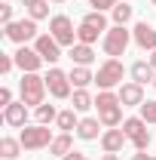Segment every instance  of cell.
Returning <instances> with one entry per match:
<instances>
[{
    "instance_id": "4dcf8cb0",
    "label": "cell",
    "mask_w": 156,
    "mask_h": 160,
    "mask_svg": "<svg viewBox=\"0 0 156 160\" xmlns=\"http://www.w3.org/2000/svg\"><path fill=\"white\" fill-rule=\"evenodd\" d=\"M9 105H12V89L0 86V108H9Z\"/></svg>"
},
{
    "instance_id": "e0dca14e",
    "label": "cell",
    "mask_w": 156,
    "mask_h": 160,
    "mask_svg": "<svg viewBox=\"0 0 156 160\" xmlns=\"http://www.w3.org/2000/svg\"><path fill=\"white\" fill-rule=\"evenodd\" d=\"M67 56H71V62H74V65H83V68H89V65L95 62V49H92L89 43H74Z\"/></svg>"
},
{
    "instance_id": "ab89813d",
    "label": "cell",
    "mask_w": 156,
    "mask_h": 160,
    "mask_svg": "<svg viewBox=\"0 0 156 160\" xmlns=\"http://www.w3.org/2000/svg\"><path fill=\"white\" fill-rule=\"evenodd\" d=\"M153 89H156V80H153Z\"/></svg>"
},
{
    "instance_id": "7c38bea8",
    "label": "cell",
    "mask_w": 156,
    "mask_h": 160,
    "mask_svg": "<svg viewBox=\"0 0 156 160\" xmlns=\"http://www.w3.org/2000/svg\"><path fill=\"white\" fill-rule=\"evenodd\" d=\"M119 92V102H122V108H141L144 105V86L141 83H135V80H129V83H122L117 89Z\"/></svg>"
},
{
    "instance_id": "4316f807",
    "label": "cell",
    "mask_w": 156,
    "mask_h": 160,
    "mask_svg": "<svg viewBox=\"0 0 156 160\" xmlns=\"http://www.w3.org/2000/svg\"><path fill=\"white\" fill-rule=\"evenodd\" d=\"M28 19H34V22L49 19V0H37L34 6H28Z\"/></svg>"
},
{
    "instance_id": "1f68e13d",
    "label": "cell",
    "mask_w": 156,
    "mask_h": 160,
    "mask_svg": "<svg viewBox=\"0 0 156 160\" xmlns=\"http://www.w3.org/2000/svg\"><path fill=\"white\" fill-rule=\"evenodd\" d=\"M0 22H3V25L16 22V19H12V6H9V3H0Z\"/></svg>"
},
{
    "instance_id": "7a4b0ae2",
    "label": "cell",
    "mask_w": 156,
    "mask_h": 160,
    "mask_svg": "<svg viewBox=\"0 0 156 160\" xmlns=\"http://www.w3.org/2000/svg\"><path fill=\"white\" fill-rule=\"evenodd\" d=\"M52 129L49 126H43V123H31V126H21L19 132V142L25 151H43V148H49L52 145Z\"/></svg>"
},
{
    "instance_id": "d6986e66",
    "label": "cell",
    "mask_w": 156,
    "mask_h": 160,
    "mask_svg": "<svg viewBox=\"0 0 156 160\" xmlns=\"http://www.w3.org/2000/svg\"><path fill=\"white\" fill-rule=\"evenodd\" d=\"M122 102H119V92H113V89H101L95 96V108H98V114L101 111H110V108H119Z\"/></svg>"
},
{
    "instance_id": "6da1fadb",
    "label": "cell",
    "mask_w": 156,
    "mask_h": 160,
    "mask_svg": "<svg viewBox=\"0 0 156 160\" xmlns=\"http://www.w3.org/2000/svg\"><path fill=\"white\" fill-rule=\"evenodd\" d=\"M46 77H40V74H21L19 80V96L21 102L28 105V108H40L43 102H46Z\"/></svg>"
},
{
    "instance_id": "d6a6232c",
    "label": "cell",
    "mask_w": 156,
    "mask_h": 160,
    "mask_svg": "<svg viewBox=\"0 0 156 160\" xmlns=\"http://www.w3.org/2000/svg\"><path fill=\"white\" fill-rule=\"evenodd\" d=\"M61 160H89V157H86L83 151H71V154H64Z\"/></svg>"
},
{
    "instance_id": "836d02e7",
    "label": "cell",
    "mask_w": 156,
    "mask_h": 160,
    "mask_svg": "<svg viewBox=\"0 0 156 160\" xmlns=\"http://www.w3.org/2000/svg\"><path fill=\"white\" fill-rule=\"evenodd\" d=\"M132 160H156V154H147V151H138Z\"/></svg>"
},
{
    "instance_id": "d590c367",
    "label": "cell",
    "mask_w": 156,
    "mask_h": 160,
    "mask_svg": "<svg viewBox=\"0 0 156 160\" xmlns=\"http://www.w3.org/2000/svg\"><path fill=\"white\" fill-rule=\"evenodd\" d=\"M150 65H153V68H156V49H153V52H150Z\"/></svg>"
},
{
    "instance_id": "cb8c5ba5",
    "label": "cell",
    "mask_w": 156,
    "mask_h": 160,
    "mask_svg": "<svg viewBox=\"0 0 156 160\" xmlns=\"http://www.w3.org/2000/svg\"><path fill=\"white\" fill-rule=\"evenodd\" d=\"M71 108L74 111H89V108H95V99L89 96V89H74V96H71Z\"/></svg>"
},
{
    "instance_id": "74e56055",
    "label": "cell",
    "mask_w": 156,
    "mask_h": 160,
    "mask_svg": "<svg viewBox=\"0 0 156 160\" xmlns=\"http://www.w3.org/2000/svg\"><path fill=\"white\" fill-rule=\"evenodd\" d=\"M49 3H64V0H49Z\"/></svg>"
},
{
    "instance_id": "2e32d148",
    "label": "cell",
    "mask_w": 156,
    "mask_h": 160,
    "mask_svg": "<svg viewBox=\"0 0 156 160\" xmlns=\"http://www.w3.org/2000/svg\"><path fill=\"white\" fill-rule=\"evenodd\" d=\"M129 74H132V80H135V83H141V86H144V83H153V80H156V68L150 65V62L138 59L135 65L129 68Z\"/></svg>"
},
{
    "instance_id": "d4e9b609",
    "label": "cell",
    "mask_w": 156,
    "mask_h": 160,
    "mask_svg": "<svg viewBox=\"0 0 156 160\" xmlns=\"http://www.w3.org/2000/svg\"><path fill=\"white\" fill-rule=\"evenodd\" d=\"M34 117H37V123H43V126H49V123H55L58 120V111H55V105H40V108H34Z\"/></svg>"
},
{
    "instance_id": "8992f818",
    "label": "cell",
    "mask_w": 156,
    "mask_h": 160,
    "mask_svg": "<svg viewBox=\"0 0 156 160\" xmlns=\"http://www.w3.org/2000/svg\"><path fill=\"white\" fill-rule=\"evenodd\" d=\"M122 132L135 145V151H147L150 148V129H147V120L144 117H126L122 120Z\"/></svg>"
},
{
    "instance_id": "277c9868",
    "label": "cell",
    "mask_w": 156,
    "mask_h": 160,
    "mask_svg": "<svg viewBox=\"0 0 156 160\" xmlns=\"http://www.w3.org/2000/svg\"><path fill=\"white\" fill-rule=\"evenodd\" d=\"M122 74H126V68H122L119 59H104L98 65V74H95L98 89H119L122 86Z\"/></svg>"
},
{
    "instance_id": "f35d334b",
    "label": "cell",
    "mask_w": 156,
    "mask_h": 160,
    "mask_svg": "<svg viewBox=\"0 0 156 160\" xmlns=\"http://www.w3.org/2000/svg\"><path fill=\"white\" fill-rule=\"evenodd\" d=\"M150 3H153V6H156V0H150Z\"/></svg>"
},
{
    "instance_id": "ac0fdd59",
    "label": "cell",
    "mask_w": 156,
    "mask_h": 160,
    "mask_svg": "<svg viewBox=\"0 0 156 160\" xmlns=\"http://www.w3.org/2000/svg\"><path fill=\"white\" fill-rule=\"evenodd\" d=\"M74 151V136L71 132H58L52 145H49V154H55V157H64V154H71Z\"/></svg>"
},
{
    "instance_id": "52a82bcc",
    "label": "cell",
    "mask_w": 156,
    "mask_h": 160,
    "mask_svg": "<svg viewBox=\"0 0 156 160\" xmlns=\"http://www.w3.org/2000/svg\"><path fill=\"white\" fill-rule=\"evenodd\" d=\"M49 34L58 40L61 46H74L77 43V31H74V22H71V16H64V12H58V16H52L49 19Z\"/></svg>"
},
{
    "instance_id": "5b68a950",
    "label": "cell",
    "mask_w": 156,
    "mask_h": 160,
    "mask_svg": "<svg viewBox=\"0 0 156 160\" xmlns=\"http://www.w3.org/2000/svg\"><path fill=\"white\" fill-rule=\"evenodd\" d=\"M3 37L19 43V46H28V40H37V22L34 19H19V22H9L3 25Z\"/></svg>"
},
{
    "instance_id": "44dd1931",
    "label": "cell",
    "mask_w": 156,
    "mask_h": 160,
    "mask_svg": "<svg viewBox=\"0 0 156 160\" xmlns=\"http://www.w3.org/2000/svg\"><path fill=\"white\" fill-rule=\"evenodd\" d=\"M98 120H101L104 129H117V126H122V105H119V108H110V111H101Z\"/></svg>"
},
{
    "instance_id": "8fae6325",
    "label": "cell",
    "mask_w": 156,
    "mask_h": 160,
    "mask_svg": "<svg viewBox=\"0 0 156 160\" xmlns=\"http://www.w3.org/2000/svg\"><path fill=\"white\" fill-rule=\"evenodd\" d=\"M132 40H135L144 52H153V49H156V28L150 25V22H135V28H132Z\"/></svg>"
},
{
    "instance_id": "603a6c76",
    "label": "cell",
    "mask_w": 156,
    "mask_h": 160,
    "mask_svg": "<svg viewBox=\"0 0 156 160\" xmlns=\"http://www.w3.org/2000/svg\"><path fill=\"white\" fill-rule=\"evenodd\" d=\"M0 154H3V160H16L21 154V142L3 136V139H0Z\"/></svg>"
},
{
    "instance_id": "7402d4cb",
    "label": "cell",
    "mask_w": 156,
    "mask_h": 160,
    "mask_svg": "<svg viewBox=\"0 0 156 160\" xmlns=\"http://www.w3.org/2000/svg\"><path fill=\"white\" fill-rule=\"evenodd\" d=\"M55 126H58L61 132H71V129H77L80 126V117L74 108H67V111H58V120H55Z\"/></svg>"
},
{
    "instance_id": "83f0119b",
    "label": "cell",
    "mask_w": 156,
    "mask_h": 160,
    "mask_svg": "<svg viewBox=\"0 0 156 160\" xmlns=\"http://www.w3.org/2000/svg\"><path fill=\"white\" fill-rule=\"evenodd\" d=\"M141 117L147 120V123H156V99H153V102H144V105H141Z\"/></svg>"
},
{
    "instance_id": "5bb4252c",
    "label": "cell",
    "mask_w": 156,
    "mask_h": 160,
    "mask_svg": "<svg viewBox=\"0 0 156 160\" xmlns=\"http://www.w3.org/2000/svg\"><path fill=\"white\" fill-rule=\"evenodd\" d=\"M3 123L6 126H16V129L28 126V105L19 99V102H12L9 108H3Z\"/></svg>"
},
{
    "instance_id": "30bf717a",
    "label": "cell",
    "mask_w": 156,
    "mask_h": 160,
    "mask_svg": "<svg viewBox=\"0 0 156 160\" xmlns=\"http://www.w3.org/2000/svg\"><path fill=\"white\" fill-rule=\"evenodd\" d=\"M34 49L43 56V62H46V65H55V62L61 59V43L52 37V34H40V37L34 40Z\"/></svg>"
},
{
    "instance_id": "ba28073f",
    "label": "cell",
    "mask_w": 156,
    "mask_h": 160,
    "mask_svg": "<svg viewBox=\"0 0 156 160\" xmlns=\"http://www.w3.org/2000/svg\"><path fill=\"white\" fill-rule=\"evenodd\" d=\"M71 86H74V83H71V74H64L61 68L52 65V68L46 71V89H49L52 99H71V96H74Z\"/></svg>"
},
{
    "instance_id": "3957f363",
    "label": "cell",
    "mask_w": 156,
    "mask_h": 160,
    "mask_svg": "<svg viewBox=\"0 0 156 160\" xmlns=\"http://www.w3.org/2000/svg\"><path fill=\"white\" fill-rule=\"evenodd\" d=\"M129 43H132V31H129L126 25H113V28L101 37V49H104L107 59H117V56H122V52L129 49Z\"/></svg>"
},
{
    "instance_id": "9c48e42d",
    "label": "cell",
    "mask_w": 156,
    "mask_h": 160,
    "mask_svg": "<svg viewBox=\"0 0 156 160\" xmlns=\"http://www.w3.org/2000/svg\"><path fill=\"white\" fill-rule=\"evenodd\" d=\"M12 59H16V68H21V74H37L40 65H43V56L31 46H19L12 52Z\"/></svg>"
},
{
    "instance_id": "4fadbf2b",
    "label": "cell",
    "mask_w": 156,
    "mask_h": 160,
    "mask_svg": "<svg viewBox=\"0 0 156 160\" xmlns=\"http://www.w3.org/2000/svg\"><path fill=\"white\" fill-rule=\"evenodd\" d=\"M126 142H129V136L122 132V126H117V129H104L101 148H104V154H119V151L126 148Z\"/></svg>"
},
{
    "instance_id": "e575fe53",
    "label": "cell",
    "mask_w": 156,
    "mask_h": 160,
    "mask_svg": "<svg viewBox=\"0 0 156 160\" xmlns=\"http://www.w3.org/2000/svg\"><path fill=\"white\" fill-rule=\"evenodd\" d=\"M101 160H119V154H104Z\"/></svg>"
},
{
    "instance_id": "f1b7e54d",
    "label": "cell",
    "mask_w": 156,
    "mask_h": 160,
    "mask_svg": "<svg viewBox=\"0 0 156 160\" xmlns=\"http://www.w3.org/2000/svg\"><path fill=\"white\" fill-rule=\"evenodd\" d=\"M119 0H89V6L92 9H98V12H104V9H113Z\"/></svg>"
},
{
    "instance_id": "8d00e7d4",
    "label": "cell",
    "mask_w": 156,
    "mask_h": 160,
    "mask_svg": "<svg viewBox=\"0 0 156 160\" xmlns=\"http://www.w3.org/2000/svg\"><path fill=\"white\" fill-rule=\"evenodd\" d=\"M21 3H25V6H34V3H37V0H21Z\"/></svg>"
},
{
    "instance_id": "f546056e",
    "label": "cell",
    "mask_w": 156,
    "mask_h": 160,
    "mask_svg": "<svg viewBox=\"0 0 156 160\" xmlns=\"http://www.w3.org/2000/svg\"><path fill=\"white\" fill-rule=\"evenodd\" d=\"M12 68H16V59L6 56V52H0V74H9Z\"/></svg>"
},
{
    "instance_id": "ffe728a7",
    "label": "cell",
    "mask_w": 156,
    "mask_h": 160,
    "mask_svg": "<svg viewBox=\"0 0 156 160\" xmlns=\"http://www.w3.org/2000/svg\"><path fill=\"white\" fill-rule=\"evenodd\" d=\"M71 83H74L77 89H86L89 83H95V74H92L89 68H83V65H74V68H71Z\"/></svg>"
},
{
    "instance_id": "484cf974",
    "label": "cell",
    "mask_w": 156,
    "mask_h": 160,
    "mask_svg": "<svg viewBox=\"0 0 156 160\" xmlns=\"http://www.w3.org/2000/svg\"><path fill=\"white\" fill-rule=\"evenodd\" d=\"M110 16H113V25H126V22H132V16H135V6L132 3H117L110 9Z\"/></svg>"
},
{
    "instance_id": "9a60e30c",
    "label": "cell",
    "mask_w": 156,
    "mask_h": 160,
    "mask_svg": "<svg viewBox=\"0 0 156 160\" xmlns=\"http://www.w3.org/2000/svg\"><path fill=\"white\" fill-rule=\"evenodd\" d=\"M74 132H77V139H83V142H95V139L104 136V132H101V120H98V117H83Z\"/></svg>"
}]
</instances>
